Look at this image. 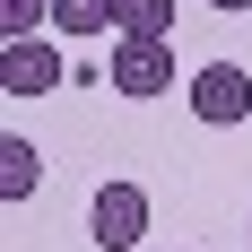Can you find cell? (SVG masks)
Here are the masks:
<instances>
[{
	"mask_svg": "<svg viewBox=\"0 0 252 252\" xmlns=\"http://www.w3.org/2000/svg\"><path fill=\"white\" fill-rule=\"evenodd\" d=\"M104 78H113V96H174V52L165 44H139V35H113V61H104Z\"/></svg>",
	"mask_w": 252,
	"mask_h": 252,
	"instance_id": "6da1fadb",
	"label": "cell"
},
{
	"mask_svg": "<svg viewBox=\"0 0 252 252\" xmlns=\"http://www.w3.org/2000/svg\"><path fill=\"white\" fill-rule=\"evenodd\" d=\"M52 26L61 35H104V26H122V0H52Z\"/></svg>",
	"mask_w": 252,
	"mask_h": 252,
	"instance_id": "8992f818",
	"label": "cell"
},
{
	"mask_svg": "<svg viewBox=\"0 0 252 252\" xmlns=\"http://www.w3.org/2000/svg\"><path fill=\"white\" fill-rule=\"evenodd\" d=\"M191 113H200L209 130H235L252 113V70L244 61H209V70H191Z\"/></svg>",
	"mask_w": 252,
	"mask_h": 252,
	"instance_id": "3957f363",
	"label": "cell"
},
{
	"mask_svg": "<svg viewBox=\"0 0 252 252\" xmlns=\"http://www.w3.org/2000/svg\"><path fill=\"white\" fill-rule=\"evenodd\" d=\"M44 183V157H35V139H0V200H26Z\"/></svg>",
	"mask_w": 252,
	"mask_h": 252,
	"instance_id": "5b68a950",
	"label": "cell"
},
{
	"mask_svg": "<svg viewBox=\"0 0 252 252\" xmlns=\"http://www.w3.org/2000/svg\"><path fill=\"white\" fill-rule=\"evenodd\" d=\"M244 235H252V226H244Z\"/></svg>",
	"mask_w": 252,
	"mask_h": 252,
	"instance_id": "30bf717a",
	"label": "cell"
},
{
	"mask_svg": "<svg viewBox=\"0 0 252 252\" xmlns=\"http://www.w3.org/2000/svg\"><path fill=\"white\" fill-rule=\"evenodd\" d=\"M87 235H96L104 252H130L139 235H148V191H139V183H96V200H87Z\"/></svg>",
	"mask_w": 252,
	"mask_h": 252,
	"instance_id": "7a4b0ae2",
	"label": "cell"
},
{
	"mask_svg": "<svg viewBox=\"0 0 252 252\" xmlns=\"http://www.w3.org/2000/svg\"><path fill=\"white\" fill-rule=\"evenodd\" d=\"M209 9H252V0H209Z\"/></svg>",
	"mask_w": 252,
	"mask_h": 252,
	"instance_id": "9c48e42d",
	"label": "cell"
},
{
	"mask_svg": "<svg viewBox=\"0 0 252 252\" xmlns=\"http://www.w3.org/2000/svg\"><path fill=\"white\" fill-rule=\"evenodd\" d=\"M165 26H174V0H122V35L165 44Z\"/></svg>",
	"mask_w": 252,
	"mask_h": 252,
	"instance_id": "52a82bcc",
	"label": "cell"
},
{
	"mask_svg": "<svg viewBox=\"0 0 252 252\" xmlns=\"http://www.w3.org/2000/svg\"><path fill=\"white\" fill-rule=\"evenodd\" d=\"M61 87V52L44 35H26V44H0V96H52Z\"/></svg>",
	"mask_w": 252,
	"mask_h": 252,
	"instance_id": "277c9868",
	"label": "cell"
},
{
	"mask_svg": "<svg viewBox=\"0 0 252 252\" xmlns=\"http://www.w3.org/2000/svg\"><path fill=\"white\" fill-rule=\"evenodd\" d=\"M35 26H52V0H0V44H26Z\"/></svg>",
	"mask_w": 252,
	"mask_h": 252,
	"instance_id": "ba28073f",
	"label": "cell"
}]
</instances>
